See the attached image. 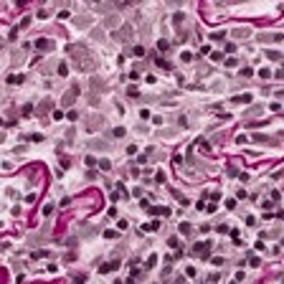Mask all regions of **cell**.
Segmentation results:
<instances>
[{
	"label": "cell",
	"instance_id": "obj_1",
	"mask_svg": "<svg viewBox=\"0 0 284 284\" xmlns=\"http://www.w3.org/2000/svg\"><path fill=\"white\" fill-rule=\"evenodd\" d=\"M114 269H119V264H117V261H109V264H101V266H99V272H101V274L114 272Z\"/></svg>",
	"mask_w": 284,
	"mask_h": 284
},
{
	"label": "cell",
	"instance_id": "obj_2",
	"mask_svg": "<svg viewBox=\"0 0 284 284\" xmlns=\"http://www.w3.org/2000/svg\"><path fill=\"white\" fill-rule=\"evenodd\" d=\"M36 48H43V51H51V48H53V43H51V41H46V38H38V41H36Z\"/></svg>",
	"mask_w": 284,
	"mask_h": 284
},
{
	"label": "cell",
	"instance_id": "obj_3",
	"mask_svg": "<svg viewBox=\"0 0 284 284\" xmlns=\"http://www.w3.org/2000/svg\"><path fill=\"white\" fill-rule=\"evenodd\" d=\"M234 104H249V101H251V94H239V96H234Z\"/></svg>",
	"mask_w": 284,
	"mask_h": 284
},
{
	"label": "cell",
	"instance_id": "obj_4",
	"mask_svg": "<svg viewBox=\"0 0 284 284\" xmlns=\"http://www.w3.org/2000/svg\"><path fill=\"white\" fill-rule=\"evenodd\" d=\"M160 228V221H152V223H142V228H139V234L142 231H157Z\"/></svg>",
	"mask_w": 284,
	"mask_h": 284
},
{
	"label": "cell",
	"instance_id": "obj_5",
	"mask_svg": "<svg viewBox=\"0 0 284 284\" xmlns=\"http://www.w3.org/2000/svg\"><path fill=\"white\" fill-rule=\"evenodd\" d=\"M25 79H23V74H10L8 76V84H23Z\"/></svg>",
	"mask_w": 284,
	"mask_h": 284
},
{
	"label": "cell",
	"instance_id": "obj_6",
	"mask_svg": "<svg viewBox=\"0 0 284 284\" xmlns=\"http://www.w3.org/2000/svg\"><path fill=\"white\" fill-rule=\"evenodd\" d=\"M76 91H79V86H74V89H71V91H69V94L63 96V104H71V99H74V96H76Z\"/></svg>",
	"mask_w": 284,
	"mask_h": 284
},
{
	"label": "cell",
	"instance_id": "obj_7",
	"mask_svg": "<svg viewBox=\"0 0 284 284\" xmlns=\"http://www.w3.org/2000/svg\"><path fill=\"white\" fill-rule=\"evenodd\" d=\"M58 74L66 76V74H69V66H66V63H58Z\"/></svg>",
	"mask_w": 284,
	"mask_h": 284
},
{
	"label": "cell",
	"instance_id": "obj_8",
	"mask_svg": "<svg viewBox=\"0 0 284 284\" xmlns=\"http://www.w3.org/2000/svg\"><path fill=\"white\" fill-rule=\"evenodd\" d=\"M236 63H239V61H236V58H234V56H228V58H226V66H228V69H234Z\"/></svg>",
	"mask_w": 284,
	"mask_h": 284
},
{
	"label": "cell",
	"instance_id": "obj_9",
	"mask_svg": "<svg viewBox=\"0 0 284 284\" xmlns=\"http://www.w3.org/2000/svg\"><path fill=\"white\" fill-rule=\"evenodd\" d=\"M99 168H101V170H109V168H112V162H109V160H101Z\"/></svg>",
	"mask_w": 284,
	"mask_h": 284
},
{
	"label": "cell",
	"instance_id": "obj_10",
	"mask_svg": "<svg viewBox=\"0 0 284 284\" xmlns=\"http://www.w3.org/2000/svg\"><path fill=\"white\" fill-rule=\"evenodd\" d=\"M157 264V256H155V254H152V256H147V266H155Z\"/></svg>",
	"mask_w": 284,
	"mask_h": 284
},
{
	"label": "cell",
	"instance_id": "obj_11",
	"mask_svg": "<svg viewBox=\"0 0 284 284\" xmlns=\"http://www.w3.org/2000/svg\"><path fill=\"white\" fill-rule=\"evenodd\" d=\"M269 109H272V112H279V109H282V104H279V101H272V104H269Z\"/></svg>",
	"mask_w": 284,
	"mask_h": 284
},
{
	"label": "cell",
	"instance_id": "obj_12",
	"mask_svg": "<svg viewBox=\"0 0 284 284\" xmlns=\"http://www.w3.org/2000/svg\"><path fill=\"white\" fill-rule=\"evenodd\" d=\"M259 76H261V79H269V76H272V71H269V69H261Z\"/></svg>",
	"mask_w": 284,
	"mask_h": 284
},
{
	"label": "cell",
	"instance_id": "obj_13",
	"mask_svg": "<svg viewBox=\"0 0 284 284\" xmlns=\"http://www.w3.org/2000/svg\"><path fill=\"white\" fill-rule=\"evenodd\" d=\"M134 56H145V48H142V46H134Z\"/></svg>",
	"mask_w": 284,
	"mask_h": 284
},
{
	"label": "cell",
	"instance_id": "obj_14",
	"mask_svg": "<svg viewBox=\"0 0 284 284\" xmlns=\"http://www.w3.org/2000/svg\"><path fill=\"white\" fill-rule=\"evenodd\" d=\"M266 56H269V58H274V61H277V58H282V56L277 53V51H266Z\"/></svg>",
	"mask_w": 284,
	"mask_h": 284
},
{
	"label": "cell",
	"instance_id": "obj_15",
	"mask_svg": "<svg viewBox=\"0 0 284 284\" xmlns=\"http://www.w3.org/2000/svg\"><path fill=\"white\" fill-rule=\"evenodd\" d=\"M180 234H190V226H188V223H180Z\"/></svg>",
	"mask_w": 284,
	"mask_h": 284
},
{
	"label": "cell",
	"instance_id": "obj_16",
	"mask_svg": "<svg viewBox=\"0 0 284 284\" xmlns=\"http://www.w3.org/2000/svg\"><path fill=\"white\" fill-rule=\"evenodd\" d=\"M190 58H193V56H190L188 51H183V53H180V61H190Z\"/></svg>",
	"mask_w": 284,
	"mask_h": 284
},
{
	"label": "cell",
	"instance_id": "obj_17",
	"mask_svg": "<svg viewBox=\"0 0 284 284\" xmlns=\"http://www.w3.org/2000/svg\"><path fill=\"white\" fill-rule=\"evenodd\" d=\"M28 139H31V142H43V137H41V134H31Z\"/></svg>",
	"mask_w": 284,
	"mask_h": 284
},
{
	"label": "cell",
	"instance_id": "obj_18",
	"mask_svg": "<svg viewBox=\"0 0 284 284\" xmlns=\"http://www.w3.org/2000/svg\"><path fill=\"white\" fill-rule=\"evenodd\" d=\"M155 180H157V183H165V173H162V170H160V173H157V175H155Z\"/></svg>",
	"mask_w": 284,
	"mask_h": 284
},
{
	"label": "cell",
	"instance_id": "obj_19",
	"mask_svg": "<svg viewBox=\"0 0 284 284\" xmlns=\"http://www.w3.org/2000/svg\"><path fill=\"white\" fill-rule=\"evenodd\" d=\"M157 48L160 51H168V41H157Z\"/></svg>",
	"mask_w": 284,
	"mask_h": 284
}]
</instances>
